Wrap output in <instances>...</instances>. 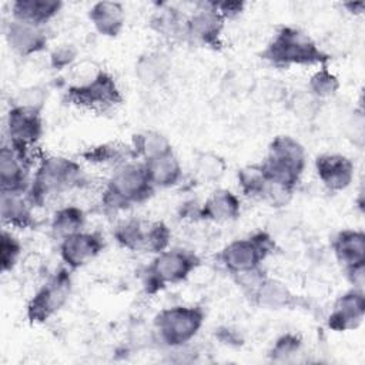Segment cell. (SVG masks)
Masks as SVG:
<instances>
[{"mask_svg":"<svg viewBox=\"0 0 365 365\" xmlns=\"http://www.w3.org/2000/svg\"><path fill=\"white\" fill-rule=\"evenodd\" d=\"M264 57L281 66L315 64L324 63L328 58L307 34L291 27H282L277 33L264 51Z\"/></svg>","mask_w":365,"mask_h":365,"instance_id":"2","label":"cell"},{"mask_svg":"<svg viewBox=\"0 0 365 365\" xmlns=\"http://www.w3.org/2000/svg\"><path fill=\"white\" fill-rule=\"evenodd\" d=\"M317 171L329 190H342L352 180L354 165L344 155L327 154L317 158Z\"/></svg>","mask_w":365,"mask_h":365,"instance_id":"12","label":"cell"},{"mask_svg":"<svg viewBox=\"0 0 365 365\" xmlns=\"http://www.w3.org/2000/svg\"><path fill=\"white\" fill-rule=\"evenodd\" d=\"M269 240L259 234L254 238L231 242L221 254L224 265L234 274L258 268L268 252Z\"/></svg>","mask_w":365,"mask_h":365,"instance_id":"7","label":"cell"},{"mask_svg":"<svg viewBox=\"0 0 365 365\" xmlns=\"http://www.w3.org/2000/svg\"><path fill=\"white\" fill-rule=\"evenodd\" d=\"M9 131L13 140V148L24 151L36 143L41 131L38 108L30 106H17L9 114Z\"/></svg>","mask_w":365,"mask_h":365,"instance_id":"10","label":"cell"},{"mask_svg":"<svg viewBox=\"0 0 365 365\" xmlns=\"http://www.w3.org/2000/svg\"><path fill=\"white\" fill-rule=\"evenodd\" d=\"M365 299L362 292L351 291L342 295L335 304V309L329 317V327L338 331L355 328L364 318Z\"/></svg>","mask_w":365,"mask_h":365,"instance_id":"13","label":"cell"},{"mask_svg":"<svg viewBox=\"0 0 365 365\" xmlns=\"http://www.w3.org/2000/svg\"><path fill=\"white\" fill-rule=\"evenodd\" d=\"M222 163L220 158L214 157V155H201L198 158V164H197V173L205 178V180H212V178H218L222 174Z\"/></svg>","mask_w":365,"mask_h":365,"instance_id":"28","label":"cell"},{"mask_svg":"<svg viewBox=\"0 0 365 365\" xmlns=\"http://www.w3.org/2000/svg\"><path fill=\"white\" fill-rule=\"evenodd\" d=\"M19 254H20L19 242L10 234L3 231V235H1V265H3L4 271L14 265Z\"/></svg>","mask_w":365,"mask_h":365,"instance_id":"27","label":"cell"},{"mask_svg":"<svg viewBox=\"0 0 365 365\" xmlns=\"http://www.w3.org/2000/svg\"><path fill=\"white\" fill-rule=\"evenodd\" d=\"M202 322V314L197 308L174 307L164 309L155 319L160 336L168 345H180L191 339Z\"/></svg>","mask_w":365,"mask_h":365,"instance_id":"6","label":"cell"},{"mask_svg":"<svg viewBox=\"0 0 365 365\" xmlns=\"http://www.w3.org/2000/svg\"><path fill=\"white\" fill-rule=\"evenodd\" d=\"M1 217L13 225L26 227L30 224V210L26 201L20 197V192L1 194Z\"/></svg>","mask_w":365,"mask_h":365,"instance_id":"22","label":"cell"},{"mask_svg":"<svg viewBox=\"0 0 365 365\" xmlns=\"http://www.w3.org/2000/svg\"><path fill=\"white\" fill-rule=\"evenodd\" d=\"M145 168L153 185L168 187L180 178V164L173 151L157 155L145 161Z\"/></svg>","mask_w":365,"mask_h":365,"instance_id":"18","label":"cell"},{"mask_svg":"<svg viewBox=\"0 0 365 365\" xmlns=\"http://www.w3.org/2000/svg\"><path fill=\"white\" fill-rule=\"evenodd\" d=\"M90 19L100 33L106 36H115L123 26V9L118 3H97L90 10Z\"/></svg>","mask_w":365,"mask_h":365,"instance_id":"21","label":"cell"},{"mask_svg":"<svg viewBox=\"0 0 365 365\" xmlns=\"http://www.w3.org/2000/svg\"><path fill=\"white\" fill-rule=\"evenodd\" d=\"M60 3L56 1H16L13 4V14L16 21L40 26L51 19L60 9Z\"/></svg>","mask_w":365,"mask_h":365,"instance_id":"17","label":"cell"},{"mask_svg":"<svg viewBox=\"0 0 365 365\" xmlns=\"http://www.w3.org/2000/svg\"><path fill=\"white\" fill-rule=\"evenodd\" d=\"M70 294V275L67 271L56 274L33 298L29 305L31 321H44L60 309Z\"/></svg>","mask_w":365,"mask_h":365,"instance_id":"8","label":"cell"},{"mask_svg":"<svg viewBox=\"0 0 365 365\" xmlns=\"http://www.w3.org/2000/svg\"><path fill=\"white\" fill-rule=\"evenodd\" d=\"M304 167V150L289 137H278L269 147L265 163L259 167L267 182L292 188Z\"/></svg>","mask_w":365,"mask_h":365,"instance_id":"1","label":"cell"},{"mask_svg":"<svg viewBox=\"0 0 365 365\" xmlns=\"http://www.w3.org/2000/svg\"><path fill=\"white\" fill-rule=\"evenodd\" d=\"M338 88L336 78L322 67L312 78H311V90L318 97H328L332 96Z\"/></svg>","mask_w":365,"mask_h":365,"instance_id":"26","label":"cell"},{"mask_svg":"<svg viewBox=\"0 0 365 365\" xmlns=\"http://www.w3.org/2000/svg\"><path fill=\"white\" fill-rule=\"evenodd\" d=\"M211 7L212 9L210 10H201L191 19L188 23V31L202 43L217 44L221 30V16L215 10L214 4H211Z\"/></svg>","mask_w":365,"mask_h":365,"instance_id":"19","label":"cell"},{"mask_svg":"<svg viewBox=\"0 0 365 365\" xmlns=\"http://www.w3.org/2000/svg\"><path fill=\"white\" fill-rule=\"evenodd\" d=\"M74 50L70 47V46H63L60 47L58 50H56L53 54H51V63L56 66V67H64L67 64H70L74 58Z\"/></svg>","mask_w":365,"mask_h":365,"instance_id":"30","label":"cell"},{"mask_svg":"<svg viewBox=\"0 0 365 365\" xmlns=\"http://www.w3.org/2000/svg\"><path fill=\"white\" fill-rule=\"evenodd\" d=\"M83 212L78 208L70 207L58 211L53 220V231L60 238H67L73 234L80 232L83 227Z\"/></svg>","mask_w":365,"mask_h":365,"instance_id":"24","label":"cell"},{"mask_svg":"<svg viewBox=\"0 0 365 365\" xmlns=\"http://www.w3.org/2000/svg\"><path fill=\"white\" fill-rule=\"evenodd\" d=\"M26 157L13 147H3L0 154V180L3 192H20L26 182Z\"/></svg>","mask_w":365,"mask_h":365,"instance_id":"14","label":"cell"},{"mask_svg":"<svg viewBox=\"0 0 365 365\" xmlns=\"http://www.w3.org/2000/svg\"><path fill=\"white\" fill-rule=\"evenodd\" d=\"M7 37L11 47L21 54L37 51L46 43V37L43 36L38 26L21 23V21H13L10 24Z\"/></svg>","mask_w":365,"mask_h":365,"instance_id":"16","label":"cell"},{"mask_svg":"<svg viewBox=\"0 0 365 365\" xmlns=\"http://www.w3.org/2000/svg\"><path fill=\"white\" fill-rule=\"evenodd\" d=\"M101 248L103 241L100 237L81 231L64 238L60 247L64 262L73 268H77L93 259Z\"/></svg>","mask_w":365,"mask_h":365,"instance_id":"11","label":"cell"},{"mask_svg":"<svg viewBox=\"0 0 365 365\" xmlns=\"http://www.w3.org/2000/svg\"><path fill=\"white\" fill-rule=\"evenodd\" d=\"M76 84L68 88V97L78 106L93 110H107L120 101L114 80L104 71H80Z\"/></svg>","mask_w":365,"mask_h":365,"instance_id":"3","label":"cell"},{"mask_svg":"<svg viewBox=\"0 0 365 365\" xmlns=\"http://www.w3.org/2000/svg\"><path fill=\"white\" fill-rule=\"evenodd\" d=\"M153 187L145 164H127L114 173L106 200L113 207L128 205L147 198Z\"/></svg>","mask_w":365,"mask_h":365,"instance_id":"4","label":"cell"},{"mask_svg":"<svg viewBox=\"0 0 365 365\" xmlns=\"http://www.w3.org/2000/svg\"><path fill=\"white\" fill-rule=\"evenodd\" d=\"M202 212L207 218L215 220V221H228L234 220L240 212V202L237 197L227 191L220 190L215 191L204 204Z\"/></svg>","mask_w":365,"mask_h":365,"instance_id":"20","label":"cell"},{"mask_svg":"<svg viewBox=\"0 0 365 365\" xmlns=\"http://www.w3.org/2000/svg\"><path fill=\"white\" fill-rule=\"evenodd\" d=\"M138 137L140 138L137 143V150L140 153H143L147 160L171 151L167 140L157 133H147V134L138 135Z\"/></svg>","mask_w":365,"mask_h":365,"instance_id":"25","label":"cell"},{"mask_svg":"<svg viewBox=\"0 0 365 365\" xmlns=\"http://www.w3.org/2000/svg\"><path fill=\"white\" fill-rule=\"evenodd\" d=\"M195 268V257L192 254L173 250L161 251L150 267L148 284L164 285L165 282H178L184 279Z\"/></svg>","mask_w":365,"mask_h":365,"instance_id":"9","label":"cell"},{"mask_svg":"<svg viewBox=\"0 0 365 365\" xmlns=\"http://www.w3.org/2000/svg\"><path fill=\"white\" fill-rule=\"evenodd\" d=\"M80 177V167L60 157L44 158L33 181L30 198L34 202H41L48 194L60 191L77 182Z\"/></svg>","mask_w":365,"mask_h":365,"instance_id":"5","label":"cell"},{"mask_svg":"<svg viewBox=\"0 0 365 365\" xmlns=\"http://www.w3.org/2000/svg\"><path fill=\"white\" fill-rule=\"evenodd\" d=\"M298 345H299V341H298L297 336L285 335V336H282V338L277 342V345H275L272 354H274L275 356H288V355H291L295 349H298Z\"/></svg>","mask_w":365,"mask_h":365,"instance_id":"29","label":"cell"},{"mask_svg":"<svg viewBox=\"0 0 365 365\" xmlns=\"http://www.w3.org/2000/svg\"><path fill=\"white\" fill-rule=\"evenodd\" d=\"M255 297L261 305L269 308L284 307L291 299L288 289L282 284L272 279H264L262 284L255 289Z\"/></svg>","mask_w":365,"mask_h":365,"instance_id":"23","label":"cell"},{"mask_svg":"<svg viewBox=\"0 0 365 365\" xmlns=\"http://www.w3.org/2000/svg\"><path fill=\"white\" fill-rule=\"evenodd\" d=\"M334 250L346 268L361 265L365 261V237L361 231H342L334 241Z\"/></svg>","mask_w":365,"mask_h":365,"instance_id":"15","label":"cell"}]
</instances>
